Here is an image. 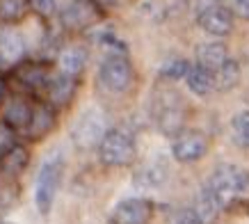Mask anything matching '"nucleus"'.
I'll use <instances>...</instances> for the list:
<instances>
[{
	"label": "nucleus",
	"mask_w": 249,
	"mask_h": 224,
	"mask_svg": "<svg viewBox=\"0 0 249 224\" xmlns=\"http://www.w3.org/2000/svg\"><path fill=\"white\" fill-rule=\"evenodd\" d=\"M167 163L162 160V158H153L151 163H146L140 169V172L135 174V183L140 187H158V186H162L167 181Z\"/></svg>",
	"instance_id": "obj_13"
},
{
	"label": "nucleus",
	"mask_w": 249,
	"mask_h": 224,
	"mask_svg": "<svg viewBox=\"0 0 249 224\" xmlns=\"http://www.w3.org/2000/svg\"><path fill=\"white\" fill-rule=\"evenodd\" d=\"M23 53H25V44H23V37L18 32H0V64L12 67L23 57Z\"/></svg>",
	"instance_id": "obj_12"
},
{
	"label": "nucleus",
	"mask_w": 249,
	"mask_h": 224,
	"mask_svg": "<svg viewBox=\"0 0 249 224\" xmlns=\"http://www.w3.org/2000/svg\"><path fill=\"white\" fill-rule=\"evenodd\" d=\"M73 90H76V85H73V75L60 74L53 82H51L48 94H51V101H53V103L64 105V103H69V98L73 96Z\"/></svg>",
	"instance_id": "obj_20"
},
{
	"label": "nucleus",
	"mask_w": 249,
	"mask_h": 224,
	"mask_svg": "<svg viewBox=\"0 0 249 224\" xmlns=\"http://www.w3.org/2000/svg\"><path fill=\"white\" fill-rule=\"evenodd\" d=\"M62 25L67 28V30H80L85 25H89V23L96 21V12L91 5L83 2V0H76V2H71L64 7L62 12Z\"/></svg>",
	"instance_id": "obj_10"
},
{
	"label": "nucleus",
	"mask_w": 249,
	"mask_h": 224,
	"mask_svg": "<svg viewBox=\"0 0 249 224\" xmlns=\"http://www.w3.org/2000/svg\"><path fill=\"white\" fill-rule=\"evenodd\" d=\"M240 80V64L235 60H227V64L215 71V85H217V90L222 92H229L233 90L235 85Z\"/></svg>",
	"instance_id": "obj_22"
},
{
	"label": "nucleus",
	"mask_w": 249,
	"mask_h": 224,
	"mask_svg": "<svg viewBox=\"0 0 249 224\" xmlns=\"http://www.w3.org/2000/svg\"><path fill=\"white\" fill-rule=\"evenodd\" d=\"M107 135V117L98 108L85 110L76 119L71 128V140L80 149H91V147H101L103 137Z\"/></svg>",
	"instance_id": "obj_3"
},
{
	"label": "nucleus",
	"mask_w": 249,
	"mask_h": 224,
	"mask_svg": "<svg viewBox=\"0 0 249 224\" xmlns=\"http://www.w3.org/2000/svg\"><path fill=\"white\" fill-rule=\"evenodd\" d=\"M153 217V204L142 197L124 199L112 208L110 224H149Z\"/></svg>",
	"instance_id": "obj_7"
},
{
	"label": "nucleus",
	"mask_w": 249,
	"mask_h": 224,
	"mask_svg": "<svg viewBox=\"0 0 249 224\" xmlns=\"http://www.w3.org/2000/svg\"><path fill=\"white\" fill-rule=\"evenodd\" d=\"M156 119L165 133H176L183 124V98L176 92H162V98L156 103Z\"/></svg>",
	"instance_id": "obj_8"
},
{
	"label": "nucleus",
	"mask_w": 249,
	"mask_h": 224,
	"mask_svg": "<svg viewBox=\"0 0 249 224\" xmlns=\"http://www.w3.org/2000/svg\"><path fill=\"white\" fill-rule=\"evenodd\" d=\"M172 224H204V222L199 220V215L195 213V208H183L174 215Z\"/></svg>",
	"instance_id": "obj_26"
},
{
	"label": "nucleus",
	"mask_w": 249,
	"mask_h": 224,
	"mask_svg": "<svg viewBox=\"0 0 249 224\" xmlns=\"http://www.w3.org/2000/svg\"><path fill=\"white\" fill-rule=\"evenodd\" d=\"M28 158H30L28 149L21 147V144H14L5 156L0 158V174H5V176H18L28 167Z\"/></svg>",
	"instance_id": "obj_17"
},
{
	"label": "nucleus",
	"mask_w": 249,
	"mask_h": 224,
	"mask_svg": "<svg viewBox=\"0 0 249 224\" xmlns=\"http://www.w3.org/2000/svg\"><path fill=\"white\" fill-rule=\"evenodd\" d=\"M98 80L107 92H114V94L126 92L130 87V82H133V67L124 55H112L101 64Z\"/></svg>",
	"instance_id": "obj_5"
},
{
	"label": "nucleus",
	"mask_w": 249,
	"mask_h": 224,
	"mask_svg": "<svg viewBox=\"0 0 249 224\" xmlns=\"http://www.w3.org/2000/svg\"><path fill=\"white\" fill-rule=\"evenodd\" d=\"M98 153H101V160L110 165V167H124V165L135 160V140H133V135L128 131L112 128L103 137V142L98 147Z\"/></svg>",
	"instance_id": "obj_4"
},
{
	"label": "nucleus",
	"mask_w": 249,
	"mask_h": 224,
	"mask_svg": "<svg viewBox=\"0 0 249 224\" xmlns=\"http://www.w3.org/2000/svg\"><path fill=\"white\" fill-rule=\"evenodd\" d=\"M64 174V158L62 153L46 158V163L41 165V169L37 174V183H35V204L41 215H48L53 208L55 194L60 190V181Z\"/></svg>",
	"instance_id": "obj_2"
},
{
	"label": "nucleus",
	"mask_w": 249,
	"mask_h": 224,
	"mask_svg": "<svg viewBox=\"0 0 249 224\" xmlns=\"http://www.w3.org/2000/svg\"><path fill=\"white\" fill-rule=\"evenodd\" d=\"M233 135L242 147H249V110L238 112L233 117Z\"/></svg>",
	"instance_id": "obj_24"
},
{
	"label": "nucleus",
	"mask_w": 249,
	"mask_h": 224,
	"mask_svg": "<svg viewBox=\"0 0 249 224\" xmlns=\"http://www.w3.org/2000/svg\"><path fill=\"white\" fill-rule=\"evenodd\" d=\"M185 82H188V87L192 94L196 96H208L217 85H215V74L204 69L201 64H196V67H190L188 75H185Z\"/></svg>",
	"instance_id": "obj_14"
},
{
	"label": "nucleus",
	"mask_w": 249,
	"mask_h": 224,
	"mask_svg": "<svg viewBox=\"0 0 249 224\" xmlns=\"http://www.w3.org/2000/svg\"><path fill=\"white\" fill-rule=\"evenodd\" d=\"M85 62H87V53H85L83 48H69V51L62 53V57H60L62 74L76 78V75L85 69Z\"/></svg>",
	"instance_id": "obj_21"
},
{
	"label": "nucleus",
	"mask_w": 249,
	"mask_h": 224,
	"mask_svg": "<svg viewBox=\"0 0 249 224\" xmlns=\"http://www.w3.org/2000/svg\"><path fill=\"white\" fill-rule=\"evenodd\" d=\"M5 96H7V85H5V80L0 78V103L5 101Z\"/></svg>",
	"instance_id": "obj_30"
},
{
	"label": "nucleus",
	"mask_w": 249,
	"mask_h": 224,
	"mask_svg": "<svg viewBox=\"0 0 249 224\" xmlns=\"http://www.w3.org/2000/svg\"><path fill=\"white\" fill-rule=\"evenodd\" d=\"M199 25L213 37H227L233 30V12L224 5H208L199 14Z\"/></svg>",
	"instance_id": "obj_9"
},
{
	"label": "nucleus",
	"mask_w": 249,
	"mask_h": 224,
	"mask_svg": "<svg viewBox=\"0 0 249 224\" xmlns=\"http://www.w3.org/2000/svg\"><path fill=\"white\" fill-rule=\"evenodd\" d=\"M206 151H208V137L195 128L181 131L172 144V153L178 163H196L199 158L206 156Z\"/></svg>",
	"instance_id": "obj_6"
},
{
	"label": "nucleus",
	"mask_w": 249,
	"mask_h": 224,
	"mask_svg": "<svg viewBox=\"0 0 249 224\" xmlns=\"http://www.w3.org/2000/svg\"><path fill=\"white\" fill-rule=\"evenodd\" d=\"M12 147H14V142H12V135H9L7 131H2V128H0V158L5 156Z\"/></svg>",
	"instance_id": "obj_28"
},
{
	"label": "nucleus",
	"mask_w": 249,
	"mask_h": 224,
	"mask_svg": "<svg viewBox=\"0 0 249 224\" xmlns=\"http://www.w3.org/2000/svg\"><path fill=\"white\" fill-rule=\"evenodd\" d=\"M30 0H0V21L16 23L28 14Z\"/></svg>",
	"instance_id": "obj_23"
},
{
	"label": "nucleus",
	"mask_w": 249,
	"mask_h": 224,
	"mask_svg": "<svg viewBox=\"0 0 249 224\" xmlns=\"http://www.w3.org/2000/svg\"><path fill=\"white\" fill-rule=\"evenodd\" d=\"M53 124H55V117H53V110H51L48 105L32 108L30 126L25 128V131H28V137H30V140H41V137H46V135L51 133Z\"/></svg>",
	"instance_id": "obj_15"
},
{
	"label": "nucleus",
	"mask_w": 249,
	"mask_h": 224,
	"mask_svg": "<svg viewBox=\"0 0 249 224\" xmlns=\"http://www.w3.org/2000/svg\"><path fill=\"white\" fill-rule=\"evenodd\" d=\"M233 9L240 16H249V0H233Z\"/></svg>",
	"instance_id": "obj_29"
},
{
	"label": "nucleus",
	"mask_w": 249,
	"mask_h": 224,
	"mask_svg": "<svg viewBox=\"0 0 249 224\" xmlns=\"http://www.w3.org/2000/svg\"><path fill=\"white\" fill-rule=\"evenodd\" d=\"M30 119H32V108L23 98H14L5 108V124L12 131H25L30 126Z\"/></svg>",
	"instance_id": "obj_16"
},
{
	"label": "nucleus",
	"mask_w": 249,
	"mask_h": 224,
	"mask_svg": "<svg viewBox=\"0 0 249 224\" xmlns=\"http://www.w3.org/2000/svg\"><path fill=\"white\" fill-rule=\"evenodd\" d=\"M229 53L227 46L219 44V41H208V44H201L196 48V64H201L208 71H219V69L227 64Z\"/></svg>",
	"instance_id": "obj_11"
},
{
	"label": "nucleus",
	"mask_w": 249,
	"mask_h": 224,
	"mask_svg": "<svg viewBox=\"0 0 249 224\" xmlns=\"http://www.w3.org/2000/svg\"><path fill=\"white\" fill-rule=\"evenodd\" d=\"M188 71H190V64L185 60H174V62H169L165 69H162V74L165 75H169V78H181V75H188Z\"/></svg>",
	"instance_id": "obj_25"
},
{
	"label": "nucleus",
	"mask_w": 249,
	"mask_h": 224,
	"mask_svg": "<svg viewBox=\"0 0 249 224\" xmlns=\"http://www.w3.org/2000/svg\"><path fill=\"white\" fill-rule=\"evenodd\" d=\"M16 78H18V82H21L23 87H28V90H39V87L46 85V80H48V69H46L44 64L30 62V64L18 67Z\"/></svg>",
	"instance_id": "obj_19"
},
{
	"label": "nucleus",
	"mask_w": 249,
	"mask_h": 224,
	"mask_svg": "<svg viewBox=\"0 0 249 224\" xmlns=\"http://www.w3.org/2000/svg\"><path fill=\"white\" fill-rule=\"evenodd\" d=\"M32 5H35V9H37L39 14H53L55 12V0H32Z\"/></svg>",
	"instance_id": "obj_27"
},
{
	"label": "nucleus",
	"mask_w": 249,
	"mask_h": 224,
	"mask_svg": "<svg viewBox=\"0 0 249 224\" xmlns=\"http://www.w3.org/2000/svg\"><path fill=\"white\" fill-rule=\"evenodd\" d=\"M219 210H222V204H219V199L211 192V190H208V187H204V190L199 192V197H196V204H195V213L199 215V220H201L204 224H213L215 220H217Z\"/></svg>",
	"instance_id": "obj_18"
},
{
	"label": "nucleus",
	"mask_w": 249,
	"mask_h": 224,
	"mask_svg": "<svg viewBox=\"0 0 249 224\" xmlns=\"http://www.w3.org/2000/svg\"><path fill=\"white\" fill-rule=\"evenodd\" d=\"M206 187L217 197L222 206H227L235 197L249 192V169L238 165H219Z\"/></svg>",
	"instance_id": "obj_1"
}]
</instances>
